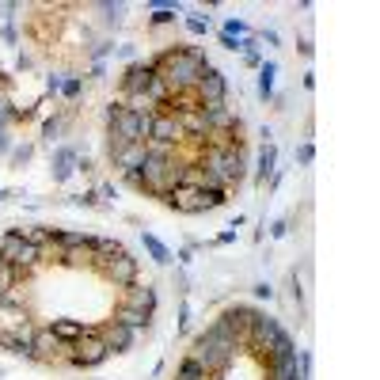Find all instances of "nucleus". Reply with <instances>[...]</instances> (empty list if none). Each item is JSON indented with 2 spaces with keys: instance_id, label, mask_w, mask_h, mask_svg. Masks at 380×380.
Instances as JSON below:
<instances>
[{
  "instance_id": "nucleus-20",
  "label": "nucleus",
  "mask_w": 380,
  "mask_h": 380,
  "mask_svg": "<svg viewBox=\"0 0 380 380\" xmlns=\"http://www.w3.org/2000/svg\"><path fill=\"white\" fill-rule=\"evenodd\" d=\"M141 244H145V251L152 255V263H160V266H167V263H171V251H167L164 244H160L156 236H152V232H141Z\"/></svg>"
},
{
  "instance_id": "nucleus-30",
  "label": "nucleus",
  "mask_w": 380,
  "mask_h": 380,
  "mask_svg": "<svg viewBox=\"0 0 380 380\" xmlns=\"http://www.w3.org/2000/svg\"><path fill=\"white\" fill-rule=\"evenodd\" d=\"M103 12H107L110 23H118V19H122V12H126V4H103Z\"/></svg>"
},
{
  "instance_id": "nucleus-29",
  "label": "nucleus",
  "mask_w": 380,
  "mask_h": 380,
  "mask_svg": "<svg viewBox=\"0 0 380 380\" xmlns=\"http://www.w3.org/2000/svg\"><path fill=\"white\" fill-rule=\"evenodd\" d=\"M58 133H61V118H50V122L42 126V137L50 141V145H54V137H58Z\"/></svg>"
},
{
  "instance_id": "nucleus-14",
  "label": "nucleus",
  "mask_w": 380,
  "mask_h": 380,
  "mask_svg": "<svg viewBox=\"0 0 380 380\" xmlns=\"http://www.w3.org/2000/svg\"><path fill=\"white\" fill-rule=\"evenodd\" d=\"M122 305L130 308H141V312H156V289L152 285H141V281H133V285H126L122 289Z\"/></svg>"
},
{
  "instance_id": "nucleus-18",
  "label": "nucleus",
  "mask_w": 380,
  "mask_h": 380,
  "mask_svg": "<svg viewBox=\"0 0 380 380\" xmlns=\"http://www.w3.org/2000/svg\"><path fill=\"white\" fill-rule=\"evenodd\" d=\"M76 167V149H58L54 152V182H65Z\"/></svg>"
},
{
  "instance_id": "nucleus-26",
  "label": "nucleus",
  "mask_w": 380,
  "mask_h": 380,
  "mask_svg": "<svg viewBox=\"0 0 380 380\" xmlns=\"http://www.w3.org/2000/svg\"><path fill=\"white\" fill-rule=\"evenodd\" d=\"M61 91H65L69 99H76V95H80V91H84V80H80V76H69V80L61 84Z\"/></svg>"
},
{
  "instance_id": "nucleus-24",
  "label": "nucleus",
  "mask_w": 380,
  "mask_h": 380,
  "mask_svg": "<svg viewBox=\"0 0 380 380\" xmlns=\"http://www.w3.org/2000/svg\"><path fill=\"white\" fill-rule=\"evenodd\" d=\"M19 236H23L27 244H34V248H42V244H50L54 228H46V224H31V228H19Z\"/></svg>"
},
{
  "instance_id": "nucleus-35",
  "label": "nucleus",
  "mask_w": 380,
  "mask_h": 380,
  "mask_svg": "<svg viewBox=\"0 0 380 380\" xmlns=\"http://www.w3.org/2000/svg\"><path fill=\"white\" fill-rule=\"evenodd\" d=\"M61 84H65V76H50V80H46V88H50V91H61Z\"/></svg>"
},
{
  "instance_id": "nucleus-25",
  "label": "nucleus",
  "mask_w": 380,
  "mask_h": 380,
  "mask_svg": "<svg viewBox=\"0 0 380 380\" xmlns=\"http://www.w3.org/2000/svg\"><path fill=\"white\" fill-rule=\"evenodd\" d=\"M182 187H190V190H206V171H202L198 164H187V171H182Z\"/></svg>"
},
{
  "instance_id": "nucleus-36",
  "label": "nucleus",
  "mask_w": 380,
  "mask_h": 380,
  "mask_svg": "<svg viewBox=\"0 0 380 380\" xmlns=\"http://www.w3.org/2000/svg\"><path fill=\"white\" fill-rule=\"evenodd\" d=\"M270 293H274V289L266 285V281H263V285H255V297H266V300H270Z\"/></svg>"
},
{
  "instance_id": "nucleus-7",
  "label": "nucleus",
  "mask_w": 380,
  "mask_h": 380,
  "mask_svg": "<svg viewBox=\"0 0 380 380\" xmlns=\"http://www.w3.org/2000/svg\"><path fill=\"white\" fill-rule=\"evenodd\" d=\"M61 354H69L65 342H61L50 327H34V342H31V357H34V361H58Z\"/></svg>"
},
{
  "instance_id": "nucleus-11",
  "label": "nucleus",
  "mask_w": 380,
  "mask_h": 380,
  "mask_svg": "<svg viewBox=\"0 0 380 380\" xmlns=\"http://www.w3.org/2000/svg\"><path fill=\"white\" fill-rule=\"evenodd\" d=\"M152 76H156L152 61H133V65L126 69V76H122V95H145V88L152 84Z\"/></svg>"
},
{
  "instance_id": "nucleus-19",
  "label": "nucleus",
  "mask_w": 380,
  "mask_h": 380,
  "mask_svg": "<svg viewBox=\"0 0 380 380\" xmlns=\"http://www.w3.org/2000/svg\"><path fill=\"white\" fill-rule=\"evenodd\" d=\"M278 149L274 145H263V152H259V167H255V179L266 187V179H274V171H278Z\"/></svg>"
},
{
  "instance_id": "nucleus-4",
  "label": "nucleus",
  "mask_w": 380,
  "mask_h": 380,
  "mask_svg": "<svg viewBox=\"0 0 380 380\" xmlns=\"http://www.w3.org/2000/svg\"><path fill=\"white\" fill-rule=\"evenodd\" d=\"M107 357H110V350L103 346V339L95 335V327H91V335H84L80 342L69 346V361H73L76 369H99Z\"/></svg>"
},
{
  "instance_id": "nucleus-22",
  "label": "nucleus",
  "mask_w": 380,
  "mask_h": 380,
  "mask_svg": "<svg viewBox=\"0 0 380 380\" xmlns=\"http://www.w3.org/2000/svg\"><path fill=\"white\" fill-rule=\"evenodd\" d=\"M274 76H278V65L266 61V65L259 69V95H263V99H270V95H274Z\"/></svg>"
},
{
  "instance_id": "nucleus-28",
  "label": "nucleus",
  "mask_w": 380,
  "mask_h": 380,
  "mask_svg": "<svg viewBox=\"0 0 380 380\" xmlns=\"http://www.w3.org/2000/svg\"><path fill=\"white\" fill-rule=\"evenodd\" d=\"M221 34H232V38H240V34H248V23H244V19H228Z\"/></svg>"
},
{
  "instance_id": "nucleus-10",
  "label": "nucleus",
  "mask_w": 380,
  "mask_h": 380,
  "mask_svg": "<svg viewBox=\"0 0 380 380\" xmlns=\"http://www.w3.org/2000/svg\"><path fill=\"white\" fill-rule=\"evenodd\" d=\"M149 141H164V145H182L179 115H171V110H156V115H152V133H149Z\"/></svg>"
},
{
  "instance_id": "nucleus-23",
  "label": "nucleus",
  "mask_w": 380,
  "mask_h": 380,
  "mask_svg": "<svg viewBox=\"0 0 380 380\" xmlns=\"http://www.w3.org/2000/svg\"><path fill=\"white\" fill-rule=\"evenodd\" d=\"M122 107L130 115H156V107L149 103V95H122Z\"/></svg>"
},
{
  "instance_id": "nucleus-34",
  "label": "nucleus",
  "mask_w": 380,
  "mask_h": 380,
  "mask_svg": "<svg viewBox=\"0 0 380 380\" xmlns=\"http://www.w3.org/2000/svg\"><path fill=\"white\" fill-rule=\"evenodd\" d=\"M221 46H224V50H240V38H232V34H221Z\"/></svg>"
},
{
  "instance_id": "nucleus-15",
  "label": "nucleus",
  "mask_w": 380,
  "mask_h": 380,
  "mask_svg": "<svg viewBox=\"0 0 380 380\" xmlns=\"http://www.w3.org/2000/svg\"><path fill=\"white\" fill-rule=\"evenodd\" d=\"M141 160H145V145H122V149H115V152H110V164H115L122 175L137 171V167H141Z\"/></svg>"
},
{
  "instance_id": "nucleus-21",
  "label": "nucleus",
  "mask_w": 380,
  "mask_h": 380,
  "mask_svg": "<svg viewBox=\"0 0 380 380\" xmlns=\"http://www.w3.org/2000/svg\"><path fill=\"white\" fill-rule=\"evenodd\" d=\"M175 380H209V372H206L198 361H194V357L187 354V357L179 361V372H175Z\"/></svg>"
},
{
  "instance_id": "nucleus-31",
  "label": "nucleus",
  "mask_w": 380,
  "mask_h": 380,
  "mask_svg": "<svg viewBox=\"0 0 380 380\" xmlns=\"http://www.w3.org/2000/svg\"><path fill=\"white\" fill-rule=\"evenodd\" d=\"M95 202H99V194H95V190H88V194H76L73 206H95Z\"/></svg>"
},
{
  "instance_id": "nucleus-6",
  "label": "nucleus",
  "mask_w": 380,
  "mask_h": 380,
  "mask_svg": "<svg viewBox=\"0 0 380 380\" xmlns=\"http://www.w3.org/2000/svg\"><path fill=\"white\" fill-rule=\"evenodd\" d=\"M103 278L110 281V285H115V289H126V285H133V281H137V274H141V266H137V259L130 255V251H126V255H118V259H110L107 266H103Z\"/></svg>"
},
{
  "instance_id": "nucleus-37",
  "label": "nucleus",
  "mask_w": 380,
  "mask_h": 380,
  "mask_svg": "<svg viewBox=\"0 0 380 380\" xmlns=\"http://www.w3.org/2000/svg\"><path fill=\"white\" fill-rule=\"evenodd\" d=\"M8 266H12V263H8V259H4V255H0V274L8 270Z\"/></svg>"
},
{
  "instance_id": "nucleus-32",
  "label": "nucleus",
  "mask_w": 380,
  "mask_h": 380,
  "mask_svg": "<svg viewBox=\"0 0 380 380\" xmlns=\"http://www.w3.org/2000/svg\"><path fill=\"white\" fill-rule=\"evenodd\" d=\"M312 156H316L312 145H300V149H297V160H300V164H312Z\"/></svg>"
},
{
  "instance_id": "nucleus-16",
  "label": "nucleus",
  "mask_w": 380,
  "mask_h": 380,
  "mask_svg": "<svg viewBox=\"0 0 380 380\" xmlns=\"http://www.w3.org/2000/svg\"><path fill=\"white\" fill-rule=\"evenodd\" d=\"M50 331L54 335H58L61 342H65V346H73V342H80L84 335H91V327L84 320H54L50 323Z\"/></svg>"
},
{
  "instance_id": "nucleus-2",
  "label": "nucleus",
  "mask_w": 380,
  "mask_h": 380,
  "mask_svg": "<svg viewBox=\"0 0 380 380\" xmlns=\"http://www.w3.org/2000/svg\"><path fill=\"white\" fill-rule=\"evenodd\" d=\"M236 350H240L236 342L221 339V335H213V331H202L198 339L190 342V357H194L209 377H224V372L232 369V361H236Z\"/></svg>"
},
{
  "instance_id": "nucleus-1",
  "label": "nucleus",
  "mask_w": 380,
  "mask_h": 380,
  "mask_svg": "<svg viewBox=\"0 0 380 380\" xmlns=\"http://www.w3.org/2000/svg\"><path fill=\"white\" fill-rule=\"evenodd\" d=\"M206 65H209L206 54H202V50H190V46H171V50H164V54H156V58H152L156 76H160V80H164L171 91H194Z\"/></svg>"
},
{
  "instance_id": "nucleus-9",
  "label": "nucleus",
  "mask_w": 380,
  "mask_h": 380,
  "mask_svg": "<svg viewBox=\"0 0 380 380\" xmlns=\"http://www.w3.org/2000/svg\"><path fill=\"white\" fill-rule=\"evenodd\" d=\"M95 335L103 339V346H107L110 354H126V350L133 346V339H137V331L122 327L118 320H107L103 327H95Z\"/></svg>"
},
{
  "instance_id": "nucleus-39",
  "label": "nucleus",
  "mask_w": 380,
  "mask_h": 380,
  "mask_svg": "<svg viewBox=\"0 0 380 380\" xmlns=\"http://www.w3.org/2000/svg\"><path fill=\"white\" fill-rule=\"evenodd\" d=\"M4 198H8V190H4V187H0V202H4Z\"/></svg>"
},
{
  "instance_id": "nucleus-17",
  "label": "nucleus",
  "mask_w": 380,
  "mask_h": 380,
  "mask_svg": "<svg viewBox=\"0 0 380 380\" xmlns=\"http://www.w3.org/2000/svg\"><path fill=\"white\" fill-rule=\"evenodd\" d=\"M110 320H118V323H122V327H130V331H145V327H149V323H152V316H149V312H141V308L118 305Z\"/></svg>"
},
{
  "instance_id": "nucleus-33",
  "label": "nucleus",
  "mask_w": 380,
  "mask_h": 380,
  "mask_svg": "<svg viewBox=\"0 0 380 380\" xmlns=\"http://www.w3.org/2000/svg\"><path fill=\"white\" fill-rule=\"evenodd\" d=\"M31 145H23V149H16V152H12V160H16V164H23V160H31Z\"/></svg>"
},
{
  "instance_id": "nucleus-3",
  "label": "nucleus",
  "mask_w": 380,
  "mask_h": 380,
  "mask_svg": "<svg viewBox=\"0 0 380 380\" xmlns=\"http://www.w3.org/2000/svg\"><path fill=\"white\" fill-rule=\"evenodd\" d=\"M0 255L8 259L12 266H19L23 274H34L42 266V251L34 248V244H27L23 236H19V228H12V232L0 236Z\"/></svg>"
},
{
  "instance_id": "nucleus-27",
  "label": "nucleus",
  "mask_w": 380,
  "mask_h": 380,
  "mask_svg": "<svg viewBox=\"0 0 380 380\" xmlns=\"http://www.w3.org/2000/svg\"><path fill=\"white\" fill-rule=\"evenodd\" d=\"M187 27L194 34H206L209 31V16H187Z\"/></svg>"
},
{
  "instance_id": "nucleus-38",
  "label": "nucleus",
  "mask_w": 380,
  "mask_h": 380,
  "mask_svg": "<svg viewBox=\"0 0 380 380\" xmlns=\"http://www.w3.org/2000/svg\"><path fill=\"white\" fill-rule=\"evenodd\" d=\"M4 149H8V141H4V133H0V152H4Z\"/></svg>"
},
{
  "instance_id": "nucleus-5",
  "label": "nucleus",
  "mask_w": 380,
  "mask_h": 380,
  "mask_svg": "<svg viewBox=\"0 0 380 380\" xmlns=\"http://www.w3.org/2000/svg\"><path fill=\"white\" fill-rule=\"evenodd\" d=\"M194 95H198L202 107H209V103H224V95H228V80H224V73H217L213 65H206L202 69L198 88H194Z\"/></svg>"
},
{
  "instance_id": "nucleus-12",
  "label": "nucleus",
  "mask_w": 380,
  "mask_h": 380,
  "mask_svg": "<svg viewBox=\"0 0 380 380\" xmlns=\"http://www.w3.org/2000/svg\"><path fill=\"white\" fill-rule=\"evenodd\" d=\"M202 115H206L209 133H240V115H232L224 103H209L202 107Z\"/></svg>"
},
{
  "instance_id": "nucleus-8",
  "label": "nucleus",
  "mask_w": 380,
  "mask_h": 380,
  "mask_svg": "<svg viewBox=\"0 0 380 380\" xmlns=\"http://www.w3.org/2000/svg\"><path fill=\"white\" fill-rule=\"evenodd\" d=\"M164 202L175 209V213H187V217H194V213H206V194L202 190H190V187H175L171 194H164Z\"/></svg>"
},
{
  "instance_id": "nucleus-13",
  "label": "nucleus",
  "mask_w": 380,
  "mask_h": 380,
  "mask_svg": "<svg viewBox=\"0 0 380 380\" xmlns=\"http://www.w3.org/2000/svg\"><path fill=\"white\" fill-rule=\"evenodd\" d=\"M266 380H300L297 354H270L266 357Z\"/></svg>"
}]
</instances>
